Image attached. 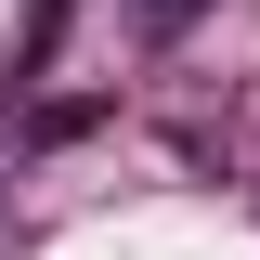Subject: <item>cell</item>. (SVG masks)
Returning a JSON list of instances; mask_svg holds the SVG:
<instances>
[{"instance_id": "1", "label": "cell", "mask_w": 260, "mask_h": 260, "mask_svg": "<svg viewBox=\"0 0 260 260\" xmlns=\"http://www.w3.org/2000/svg\"><path fill=\"white\" fill-rule=\"evenodd\" d=\"M104 117H117V104H104V91H65V104H39V117H26V143H39V156H52V143H91Z\"/></svg>"}, {"instance_id": "3", "label": "cell", "mask_w": 260, "mask_h": 260, "mask_svg": "<svg viewBox=\"0 0 260 260\" xmlns=\"http://www.w3.org/2000/svg\"><path fill=\"white\" fill-rule=\"evenodd\" d=\"M195 13H208V0H143V39H182Z\"/></svg>"}, {"instance_id": "2", "label": "cell", "mask_w": 260, "mask_h": 260, "mask_svg": "<svg viewBox=\"0 0 260 260\" xmlns=\"http://www.w3.org/2000/svg\"><path fill=\"white\" fill-rule=\"evenodd\" d=\"M52 39H65V0H26V52H13V65L39 78V65H52Z\"/></svg>"}]
</instances>
